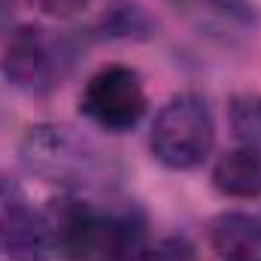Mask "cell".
I'll return each mask as SVG.
<instances>
[{
    "mask_svg": "<svg viewBox=\"0 0 261 261\" xmlns=\"http://www.w3.org/2000/svg\"><path fill=\"white\" fill-rule=\"evenodd\" d=\"M213 186L216 192L234 200H252L261 197V152L234 146L225 152L213 167Z\"/></svg>",
    "mask_w": 261,
    "mask_h": 261,
    "instance_id": "8992f818",
    "label": "cell"
},
{
    "mask_svg": "<svg viewBox=\"0 0 261 261\" xmlns=\"http://www.w3.org/2000/svg\"><path fill=\"white\" fill-rule=\"evenodd\" d=\"M228 125L237 146L261 152V94L240 91L228 100Z\"/></svg>",
    "mask_w": 261,
    "mask_h": 261,
    "instance_id": "9c48e42d",
    "label": "cell"
},
{
    "mask_svg": "<svg viewBox=\"0 0 261 261\" xmlns=\"http://www.w3.org/2000/svg\"><path fill=\"white\" fill-rule=\"evenodd\" d=\"M0 249L12 261H49L58 255L55 231L46 210H34L24 197L0 210Z\"/></svg>",
    "mask_w": 261,
    "mask_h": 261,
    "instance_id": "5b68a950",
    "label": "cell"
},
{
    "mask_svg": "<svg viewBox=\"0 0 261 261\" xmlns=\"http://www.w3.org/2000/svg\"><path fill=\"white\" fill-rule=\"evenodd\" d=\"M140 261H200L197 255V246L189 237H161L155 243H146Z\"/></svg>",
    "mask_w": 261,
    "mask_h": 261,
    "instance_id": "8fae6325",
    "label": "cell"
},
{
    "mask_svg": "<svg viewBox=\"0 0 261 261\" xmlns=\"http://www.w3.org/2000/svg\"><path fill=\"white\" fill-rule=\"evenodd\" d=\"M186 9L203 6L206 12L219 15L222 21H231L237 28H255L258 24V6L252 0H182Z\"/></svg>",
    "mask_w": 261,
    "mask_h": 261,
    "instance_id": "30bf717a",
    "label": "cell"
},
{
    "mask_svg": "<svg viewBox=\"0 0 261 261\" xmlns=\"http://www.w3.org/2000/svg\"><path fill=\"white\" fill-rule=\"evenodd\" d=\"M107 40H149L155 34V21L137 0H110L97 21Z\"/></svg>",
    "mask_w": 261,
    "mask_h": 261,
    "instance_id": "ba28073f",
    "label": "cell"
},
{
    "mask_svg": "<svg viewBox=\"0 0 261 261\" xmlns=\"http://www.w3.org/2000/svg\"><path fill=\"white\" fill-rule=\"evenodd\" d=\"M213 249L225 255H261V219L252 213H222L210 225Z\"/></svg>",
    "mask_w": 261,
    "mask_h": 261,
    "instance_id": "52a82bcc",
    "label": "cell"
},
{
    "mask_svg": "<svg viewBox=\"0 0 261 261\" xmlns=\"http://www.w3.org/2000/svg\"><path fill=\"white\" fill-rule=\"evenodd\" d=\"M24 167L70 192L107 186L116 173L113 158L88 137L67 125H34L21 140Z\"/></svg>",
    "mask_w": 261,
    "mask_h": 261,
    "instance_id": "6da1fadb",
    "label": "cell"
},
{
    "mask_svg": "<svg viewBox=\"0 0 261 261\" xmlns=\"http://www.w3.org/2000/svg\"><path fill=\"white\" fill-rule=\"evenodd\" d=\"M12 21V0H0V31H6Z\"/></svg>",
    "mask_w": 261,
    "mask_h": 261,
    "instance_id": "4fadbf2b",
    "label": "cell"
},
{
    "mask_svg": "<svg viewBox=\"0 0 261 261\" xmlns=\"http://www.w3.org/2000/svg\"><path fill=\"white\" fill-rule=\"evenodd\" d=\"M31 3L52 18H73L79 12H85L94 0H31Z\"/></svg>",
    "mask_w": 261,
    "mask_h": 261,
    "instance_id": "7c38bea8",
    "label": "cell"
},
{
    "mask_svg": "<svg viewBox=\"0 0 261 261\" xmlns=\"http://www.w3.org/2000/svg\"><path fill=\"white\" fill-rule=\"evenodd\" d=\"M170 3H176V6H182V0H170Z\"/></svg>",
    "mask_w": 261,
    "mask_h": 261,
    "instance_id": "9a60e30c",
    "label": "cell"
},
{
    "mask_svg": "<svg viewBox=\"0 0 261 261\" xmlns=\"http://www.w3.org/2000/svg\"><path fill=\"white\" fill-rule=\"evenodd\" d=\"M155 161L170 170H195L216 146V122L203 97L176 94L155 116L149 137Z\"/></svg>",
    "mask_w": 261,
    "mask_h": 261,
    "instance_id": "7a4b0ae2",
    "label": "cell"
},
{
    "mask_svg": "<svg viewBox=\"0 0 261 261\" xmlns=\"http://www.w3.org/2000/svg\"><path fill=\"white\" fill-rule=\"evenodd\" d=\"M79 110L103 130H130L146 113V88L140 73L125 64L97 70L85 82Z\"/></svg>",
    "mask_w": 261,
    "mask_h": 261,
    "instance_id": "277c9868",
    "label": "cell"
},
{
    "mask_svg": "<svg viewBox=\"0 0 261 261\" xmlns=\"http://www.w3.org/2000/svg\"><path fill=\"white\" fill-rule=\"evenodd\" d=\"M70 67V49L61 37L43 28H18L6 40L0 70L6 82L24 94H49Z\"/></svg>",
    "mask_w": 261,
    "mask_h": 261,
    "instance_id": "3957f363",
    "label": "cell"
},
{
    "mask_svg": "<svg viewBox=\"0 0 261 261\" xmlns=\"http://www.w3.org/2000/svg\"><path fill=\"white\" fill-rule=\"evenodd\" d=\"M222 261H261V255H225Z\"/></svg>",
    "mask_w": 261,
    "mask_h": 261,
    "instance_id": "5bb4252c",
    "label": "cell"
}]
</instances>
